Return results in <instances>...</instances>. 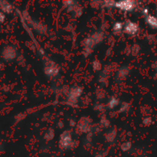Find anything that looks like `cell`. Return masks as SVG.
<instances>
[{"label":"cell","instance_id":"1","mask_svg":"<svg viewBox=\"0 0 157 157\" xmlns=\"http://www.w3.org/2000/svg\"><path fill=\"white\" fill-rule=\"evenodd\" d=\"M148 23L153 28H156L157 29V18L154 16H149L147 18Z\"/></svg>","mask_w":157,"mask_h":157}]
</instances>
